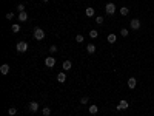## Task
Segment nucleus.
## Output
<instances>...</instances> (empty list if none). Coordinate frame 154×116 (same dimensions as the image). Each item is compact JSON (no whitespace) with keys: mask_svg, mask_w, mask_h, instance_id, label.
Listing matches in <instances>:
<instances>
[{"mask_svg":"<svg viewBox=\"0 0 154 116\" xmlns=\"http://www.w3.org/2000/svg\"><path fill=\"white\" fill-rule=\"evenodd\" d=\"M45 37V31L42 28H35L34 30V39H37V40H42Z\"/></svg>","mask_w":154,"mask_h":116,"instance_id":"obj_1","label":"nucleus"},{"mask_svg":"<svg viewBox=\"0 0 154 116\" xmlns=\"http://www.w3.org/2000/svg\"><path fill=\"white\" fill-rule=\"evenodd\" d=\"M15 50L19 51V53H25L26 50H28V43H26V42H19V43H17V47H15Z\"/></svg>","mask_w":154,"mask_h":116,"instance_id":"obj_2","label":"nucleus"},{"mask_svg":"<svg viewBox=\"0 0 154 116\" xmlns=\"http://www.w3.org/2000/svg\"><path fill=\"white\" fill-rule=\"evenodd\" d=\"M128 107H130V102L125 101V99H122L119 104H117V110H126Z\"/></svg>","mask_w":154,"mask_h":116,"instance_id":"obj_3","label":"nucleus"},{"mask_svg":"<svg viewBox=\"0 0 154 116\" xmlns=\"http://www.w3.org/2000/svg\"><path fill=\"white\" fill-rule=\"evenodd\" d=\"M105 11H106L108 14H114V13H116V5H114V3H106Z\"/></svg>","mask_w":154,"mask_h":116,"instance_id":"obj_4","label":"nucleus"},{"mask_svg":"<svg viewBox=\"0 0 154 116\" xmlns=\"http://www.w3.org/2000/svg\"><path fill=\"white\" fill-rule=\"evenodd\" d=\"M130 26H131V30H139L140 28V20L139 19H133L130 22Z\"/></svg>","mask_w":154,"mask_h":116,"instance_id":"obj_5","label":"nucleus"},{"mask_svg":"<svg viewBox=\"0 0 154 116\" xmlns=\"http://www.w3.org/2000/svg\"><path fill=\"white\" fill-rule=\"evenodd\" d=\"M45 65H46L48 68H52L54 65H56V59L54 57H46L45 59Z\"/></svg>","mask_w":154,"mask_h":116,"instance_id":"obj_6","label":"nucleus"},{"mask_svg":"<svg viewBox=\"0 0 154 116\" xmlns=\"http://www.w3.org/2000/svg\"><path fill=\"white\" fill-rule=\"evenodd\" d=\"M0 73H2V74H8V73H9V65L3 64L2 67H0Z\"/></svg>","mask_w":154,"mask_h":116,"instance_id":"obj_7","label":"nucleus"},{"mask_svg":"<svg viewBox=\"0 0 154 116\" xmlns=\"http://www.w3.org/2000/svg\"><path fill=\"white\" fill-rule=\"evenodd\" d=\"M136 85H137V81H136L134 77H130V79H128V87L133 90V88H136Z\"/></svg>","mask_w":154,"mask_h":116,"instance_id":"obj_8","label":"nucleus"},{"mask_svg":"<svg viewBox=\"0 0 154 116\" xmlns=\"http://www.w3.org/2000/svg\"><path fill=\"white\" fill-rule=\"evenodd\" d=\"M86 51L89 53V54L96 53V45H94V43H88V45H86Z\"/></svg>","mask_w":154,"mask_h":116,"instance_id":"obj_9","label":"nucleus"},{"mask_svg":"<svg viewBox=\"0 0 154 116\" xmlns=\"http://www.w3.org/2000/svg\"><path fill=\"white\" fill-rule=\"evenodd\" d=\"M19 20H20V22H26V20H28V14H26L25 11L19 13Z\"/></svg>","mask_w":154,"mask_h":116,"instance_id":"obj_10","label":"nucleus"},{"mask_svg":"<svg viewBox=\"0 0 154 116\" xmlns=\"http://www.w3.org/2000/svg\"><path fill=\"white\" fill-rule=\"evenodd\" d=\"M57 81H59L60 84H63V82L66 81V74H65V73H59V74H57Z\"/></svg>","mask_w":154,"mask_h":116,"instance_id":"obj_11","label":"nucleus"},{"mask_svg":"<svg viewBox=\"0 0 154 116\" xmlns=\"http://www.w3.org/2000/svg\"><path fill=\"white\" fill-rule=\"evenodd\" d=\"M29 110L35 113V111L39 110V104H37V102H31V104H29Z\"/></svg>","mask_w":154,"mask_h":116,"instance_id":"obj_12","label":"nucleus"},{"mask_svg":"<svg viewBox=\"0 0 154 116\" xmlns=\"http://www.w3.org/2000/svg\"><path fill=\"white\" fill-rule=\"evenodd\" d=\"M88 111L91 113V114H96V113L99 111V107H97V105H91V107L88 108Z\"/></svg>","mask_w":154,"mask_h":116,"instance_id":"obj_13","label":"nucleus"},{"mask_svg":"<svg viewBox=\"0 0 154 116\" xmlns=\"http://www.w3.org/2000/svg\"><path fill=\"white\" fill-rule=\"evenodd\" d=\"M85 14H86L88 17H93V16H94V8H91V6H89V8H86Z\"/></svg>","mask_w":154,"mask_h":116,"instance_id":"obj_14","label":"nucleus"},{"mask_svg":"<svg viewBox=\"0 0 154 116\" xmlns=\"http://www.w3.org/2000/svg\"><path fill=\"white\" fill-rule=\"evenodd\" d=\"M117 40V36L116 34H108V42H110V43H114Z\"/></svg>","mask_w":154,"mask_h":116,"instance_id":"obj_15","label":"nucleus"},{"mask_svg":"<svg viewBox=\"0 0 154 116\" xmlns=\"http://www.w3.org/2000/svg\"><path fill=\"white\" fill-rule=\"evenodd\" d=\"M71 60H65V62H63V70H65V71H68L69 68H71Z\"/></svg>","mask_w":154,"mask_h":116,"instance_id":"obj_16","label":"nucleus"},{"mask_svg":"<svg viewBox=\"0 0 154 116\" xmlns=\"http://www.w3.org/2000/svg\"><path fill=\"white\" fill-rule=\"evenodd\" d=\"M128 13H130V10L126 6H123V8H120V14L122 16H128Z\"/></svg>","mask_w":154,"mask_h":116,"instance_id":"obj_17","label":"nucleus"},{"mask_svg":"<svg viewBox=\"0 0 154 116\" xmlns=\"http://www.w3.org/2000/svg\"><path fill=\"white\" fill-rule=\"evenodd\" d=\"M97 36H99V33H97L96 30H91V31H89V37H91V39H96Z\"/></svg>","mask_w":154,"mask_h":116,"instance_id":"obj_18","label":"nucleus"},{"mask_svg":"<svg viewBox=\"0 0 154 116\" xmlns=\"http://www.w3.org/2000/svg\"><path fill=\"white\" fill-rule=\"evenodd\" d=\"M42 113H43V116H49V114H51V108H48V107H45V108L42 110Z\"/></svg>","mask_w":154,"mask_h":116,"instance_id":"obj_19","label":"nucleus"},{"mask_svg":"<svg viewBox=\"0 0 154 116\" xmlns=\"http://www.w3.org/2000/svg\"><path fill=\"white\" fill-rule=\"evenodd\" d=\"M128 34H130V31L126 30V28H122V30H120V36H122V37H126Z\"/></svg>","mask_w":154,"mask_h":116,"instance_id":"obj_20","label":"nucleus"},{"mask_svg":"<svg viewBox=\"0 0 154 116\" xmlns=\"http://www.w3.org/2000/svg\"><path fill=\"white\" fill-rule=\"evenodd\" d=\"M11 30H12V33H19V31H20V26L17 25V23H14V25L11 26Z\"/></svg>","mask_w":154,"mask_h":116,"instance_id":"obj_21","label":"nucleus"},{"mask_svg":"<svg viewBox=\"0 0 154 116\" xmlns=\"http://www.w3.org/2000/svg\"><path fill=\"white\" fill-rule=\"evenodd\" d=\"M96 23H97V25H102V23H103V17H102V16L96 17Z\"/></svg>","mask_w":154,"mask_h":116,"instance_id":"obj_22","label":"nucleus"},{"mask_svg":"<svg viewBox=\"0 0 154 116\" xmlns=\"http://www.w3.org/2000/svg\"><path fill=\"white\" fill-rule=\"evenodd\" d=\"M76 42L82 43V42H83V36H82V34H77V36H76Z\"/></svg>","mask_w":154,"mask_h":116,"instance_id":"obj_23","label":"nucleus"},{"mask_svg":"<svg viewBox=\"0 0 154 116\" xmlns=\"http://www.w3.org/2000/svg\"><path fill=\"white\" fill-rule=\"evenodd\" d=\"M88 101H89V97H88V96H85V97H82V99H80V104L85 105V104H88Z\"/></svg>","mask_w":154,"mask_h":116,"instance_id":"obj_24","label":"nucleus"},{"mask_svg":"<svg viewBox=\"0 0 154 116\" xmlns=\"http://www.w3.org/2000/svg\"><path fill=\"white\" fill-rule=\"evenodd\" d=\"M17 113V108H9V110H8V114H9V116H14Z\"/></svg>","mask_w":154,"mask_h":116,"instance_id":"obj_25","label":"nucleus"},{"mask_svg":"<svg viewBox=\"0 0 154 116\" xmlns=\"http://www.w3.org/2000/svg\"><path fill=\"white\" fill-rule=\"evenodd\" d=\"M49 51H51V53H56V51H57V47H56V45H51V47H49Z\"/></svg>","mask_w":154,"mask_h":116,"instance_id":"obj_26","label":"nucleus"},{"mask_svg":"<svg viewBox=\"0 0 154 116\" xmlns=\"http://www.w3.org/2000/svg\"><path fill=\"white\" fill-rule=\"evenodd\" d=\"M12 17H14V13H8V14H6V19H8V20H11Z\"/></svg>","mask_w":154,"mask_h":116,"instance_id":"obj_27","label":"nucleus"},{"mask_svg":"<svg viewBox=\"0 0 154 116\" xmlns=\"http://www.w3.org/2000/svg\"><path fill=\"white\" fill-rule=\"evenodd\" d=\"M17 10H19L20 13H22V11H25V5H22V3H20L19 6H17Z\"/></svg>","mask_w":154,"mask_h":116,"instance_id":"obj_28","label":"nucleus"},{"mask_svg":"<svg viewBox=\"0 0 154 116\" xmlns=\"http://www.w3.org/2000/svg\"><path fill=\"white\" fill-rule=\"evenodd\" d=\"M42 2H48V0H42Z\"/></svg>","mask_w":154,"mask_h":116,"instance_id":"obj_29","label":"nucleus"}]
</instances>
